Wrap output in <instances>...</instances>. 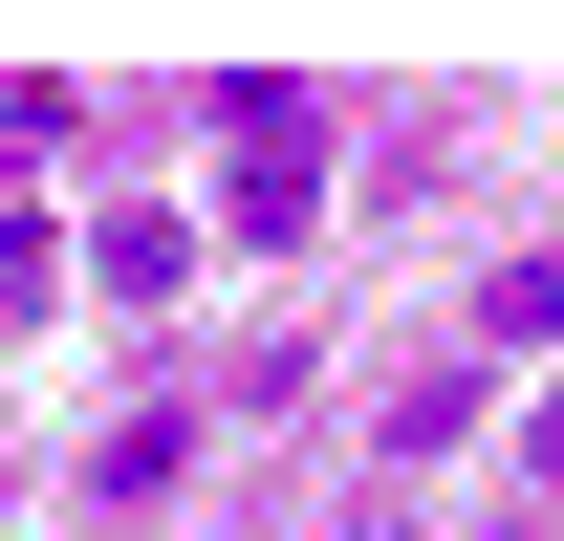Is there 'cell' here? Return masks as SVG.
<instances>
[{
  "instance_id": "obj_1",
  "label": "cell",
  "mask_w": 564,
  "mask_h": 541,
  "mask_svg": "<svg viewBox=\"0 0 564 541\" xmlns=\"http://www.w3.org/2000/svg\"><path fill=\"white\" fill-rule=\"evenodd\" d=\"M217 217H239V239H304V217H326V131H282V152H239V196H217Z\"/></svg>"
},
{
  "instance_id": "obj_2",
  "label": "cell",
  "mask_w": 564,
  "mask_h": 541,
  "mask_svg": "<svg viewBox=\"0 0 564 541\" xmlns=\"http://www.w3.org/2000/svg\"><path fill=\"white\" fill-rule=\"evenodd\" d=\"M478 346H499V368H521V346H564V239H543V261H499V281H478Z\"/></svg>"
},
{
  "instance_id": "obj_3",
  "label": "cell",
  "mask_w": 564,
  "mask_h": 541,
  "mask_svg": "<svg viewBox=\"0 0 564 541\" xmlns=\"http://www.w3.org/2000/svg\"><path fill=\"white\" fill-rule=\"evenodd\" d=\"M174 261H196L174 217H109V239H87V281H109V303H174Z\"/></svg>"
},
{
  "instance_id": "obj_4",
  "label": "cell",
  "mask_w": 564,
  "mask_h": 541,
  "mask_svg": "<svg viewBox=\"0 0 564 541\" xmlns=\"http://www.w3.org/2000/svg\"><path fill=\"white\" fill-rule=\"evenodd\" d=\"M369 433H391V455H456V433H478V368H413V390L369 411Z\"/></svg>"
},
{
  "instance_id": "obj_5",
  "label": "cell",
  "mask_w": 564,
  "mask_h": 541,
  "mask_svg": "<svg viewBox=\"0 0 564 541\" xmlns=\"http://www.w3.org/2000/svg\"><path fill=\"white\" fill-rule=\"evenodd\" d=\"M174 455H196V411H131V433L87 455V498H174Z\"/></svg>"
},
{
  "instance_id": "obj_6",
  "label": "cell",
  "mask_w": 564,
  "mask_h": 541,
  "mask_svg": "<svg viewBox=\"0 0 564 541\" xmlns=\"http://www.w3.org/2000/svg\"><path fill=\"white\" fill-rule=\"evenodd\" d=\"M521 476H543V498H564V390H543V411H521Z\"/></svg>"
}]
</instances>
